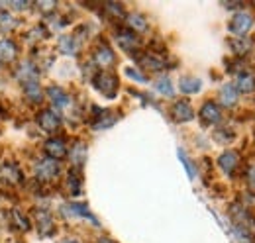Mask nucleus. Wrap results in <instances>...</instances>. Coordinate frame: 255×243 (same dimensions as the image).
<instances>
[{"instance_id":"f257e3e1","label":"nucleus","mask_w":255,"mask_h":243,"mask_svg":"<svg viewBox=\"0 0 255 243\" xmlns=\"http://www.w3.org/2000/svg\"><path fill=\"white\" fill-rule=\"evenodd\" d=\"M254 26V16L250 12H236L234 18L230 20V31L238 37H246V33L252 30Z\"/></svg>"},{"instance_id":"f03ea898","label":"nucleus","mask_w":255,"mask_h":243,"mask_svg":"<svg viewBox=\"0 0 255 243\" xmlns=\"http://www.w3.org/2000/svg\"><path fill=\"white\" fill-rule=\"evenodd\" d=\"M95 87L100 94H104L106 98H114L118 91V79L114 75L108 73H98L95 77Z\"/></svg>"},{"instance_id":"7ed1b4c3","label":"nucleus","mask_w":255,"mask_h":243,"mask_svg":"<svg viewBox=\"0 0 255 243\" xmlns=\"http://www.w3.org/2000/svg\"><path fill=\"white\" fill-rule=\"evenodd\" d=\"M59 175V163L53 159H41L35 163V177L39 181H53Z\"/></svg>"},{"instance_id":"20e7f679","label":"nucleus","mask_w":255,"mask_h":243,"mask_svg":"<svg viewBox=\"0 0 255 243\" xmlns=\"http://www.w3.org/2000/svg\"><path fill=\"white\" fill-rule=\"evenodd\" d=\"M43 151H45V155H47V159L61 161L65 155L69 153V149H67V143H65L63 137H51V139L45 141Z\"/></svg>"},{"instance_id":"39448f33","label":"nucleus","mask_w":255,"mask_h":243,"mask_svg":"<svg viewBox=\"0 0 255 243\" xmlns=\"http://www.w3.org/2000/svg\"><path fill=\"white\" fill-rule=\"evenodd\" d=\"M37 123L45 131H57L61 125V116L55 110H41L37 114Z\"/></svg>"},{"instance_id":"423d86ee","label":"nucleus","mask_w":255,"mask_h":243,"mask_svg":"<svg viewBox=\"0 0 255 243\" xmlns=\"http://www.w3.org/2000/svg\"><path fill=\"white\" fill-rule=\"evenodd\" d=\"M222 118V112H220V106L214 102V100H206L202 106H200V120L208 125L212 123H218Z\"/></svg>"},{"instance_id":"0eeeda50","label":"nucleus","mask_w":255,"mask_h":243,"mask_svg":"<svg viewBox=\"0 0 255 243\" xmlns=\"http://www.w3.org/2000/svg\"><path fill=\"white\" fill-rule=\"evenodd\" d=\"M218 165H220V169H222L226 175H234L236 173V169H238V165H240V155L236 151H226L222 153L220 157H218Z\"/></svg>"},{"instance_id":"6e6552de","label":"nucleus","mask_w":255,"mask_h":243,"mask_svg":"<svg viewBox=\"0 0 255 243\" xmlns=\"http://www.w3.org/2000/svg\"><path fill=\"white\" fill-rule=\"evenodd\" d=\"M173 118L177 122H189L194 118V112H192V106L187 100H177L173 104Z\"/></svg>"},{"instance_id":"1a4fd4ad","label":"nucleus","mask_w":255,"mask_h":243,"mask_svg":"<svg viewBox=\"0 0 255 243\" xmlns=\"http://www.w3.org/2000/svg\"><path fill=\"white\" fill-rule=\"evenodd\" d=\"M18 55V45L10 39V37H2L0 39V61L2 63H12Z\"/></svg>"},{"instance_id":"9d476101","label":"nucleus","mask_w":255,"mask_h":243,"mask_svg":"<svg viewBox=\"0 0 255 243\" xmlns=\"http://www.w3.org/2000/svg\"><path fill=\"white\" fill-rule=\"evenodd\" d=\"M37 232H39L41 236H45V238L55 232L53 218H51V214L45 212V210H39V212H37Z\"/></svg>"},{"instance_id":"9b49d317","label":"nucleus","mask_w":255,"mask_h":243,"mask_svg":"<svg viewBox=\"0 0 255 243\" xmlns=\"http://www.w3.org/2000/svg\"><path fill=\"white\" fill-rule=\"evenodd\" d=\"M95 59L100 67H108V65H112L116 61V55L108 45H98L95 51Z\"/></svg>"},{"instance_id":"f8f14e48","label":"nucleus","mask_w":255,"mask_h":243,"mask_svg":"<svg viewBox=\"0 0 255 243\" xmlns=\"http://www.w3.org/2000/svg\"><path fill=\"white\" fill-rule=\"evenodd\" d=\"M116 39H118L120 47L126 49V51H131V49L137 45V37H135V33H133L131 30L118 31V33H116Z\"/></svg>"},{"instance_id":"ddd939ff","label":"nucleus","mask_w":255,"mask_h":243,"mask_svg":"<svg viewBox=\"0 0 255 243\" xmlns=\"http://www.w3.org/2000/svg\"><path fill=\"white\" fill-rule=\"evenodd\" d=\"M69 157H71V163H73L75 167H81V165L85 163V159H87V145L81 143V141H77V143L71 147Z\"/></svg>"},{"instance_id":"4468645a","label":"nucleus","mask_w":255,"mask_h":243,"mask_svg":"<svg viewBox=\"0 0 255 243\" xmlns=\"http://www.w3.org/2000/svg\"><path fill=\"white\" fill-rule=\"evenodd\" d=\"M65 214H71V216H83V218H89L95 226H98V222H96V218L93 214L89 212V208L85 206V204H67L63 208Z\"/></svg>"},{"instance_id":"2eb2a0df","label":"nucleus","mask_w":255,"mask_h":243,"mask_svg":"<svg viewBox=\"0 0 255 243\" xmlns=\"http://www.w3.org/2000/svg\"><path fill=\"white\" fill-rule=\"evenodd\" d=\"M220 100H222L224 106H234L236 104V100H238V89L234 87V83L224 85L222 91H220Z\"/></svg>"},{"instance_id":"dca6fc26","label":"nucleus","mask_w":255,"mask_h":243,"mask_svg":"<svg viewBox=\"0 0 255 243\" xmlns=\"http://www.w3.org/2000/svg\"><path fill=\"white\" fill-rule=\"evenodd\" d=\"M47 94H49V98H51V102L57 106V108H63L69 104V96H67V92L63 89H59V87H49L47 89Z\"/></svg>"},{"instance_id":"f3484780","label":"nucleus","mask_w":255,"mask_h":243,"mask_svg":"<svg viewBox=\"0 0 255 243\" xmlns=\"http://www.w3.org/2000/svg\"><path fill=\"white\" fill-rule=\"evenodd\" d=\"M179 89H181V92H185V94H196V92L202 89V83L198 79H194V77H185V79H181Z\"/></svg>"},{"instance_id":"a211bd4d","label":"nucleus","mask_w":255,"mask_h":243,"mask_svg":"<svg viewBox=\"0 0 255 243\" xmlns=\"http://www.w3.org/2000/svg\"><path fill=\"white\" fill-rule=\"evenodd\" d=\"M236 89H240L242 92H252L255 89V77L252 73H240Z\"/></svg>"},{"instance_id":"6ab92c4d","label":"nucleus","mask_w":255,"mask_h":243,"mask_svg":"<svg viewBox=\"0 0 255 243\" xmlns=\"http://www.w3.org/2000/svg\"><path fill=\"white\" fill-rule=\"evenodd\" d=\"M128 24H129V28H131V31L135 33V31H147V20L143 18V16H139V14H131L129 18H128Z\"/></svg>"},{"instance_id":"aec40b11","label":"nucleus","mask_w":255,"mask_h":243,"mask_svg":"<svg viewBox=\"0 0 255 243\" xmlns=\"http://www.w3.org/2000/svg\"><path fill=\"white\" fill-rule=\"evenodd\" d=\"M67 186H69V192H71V194H81L83 179H81V175H79L77 171L69 173V177H67Z\"/></svg>"},{"instance_id":"412c9836","label":"nucleus","mask_w":255,"mask_h":243,"mask_svg":"<svg viewBox=\"0 0 255 243\" xmlns=\"http://www.w3.org/2000/svg\"><path fill=\"white\" fill-rule=\"evenodd\" d=\"M2 173H4V177H6V181L8 182H20L22 181V173H20V169H18L14 163H6Z\"/></svg>"},{"instance_id":"4be33fe9","label":"nucleus","mask_w":255,"mask_h":243,"mask_svg":"<svg viewBox=\"0 0 255 243\" xmlns=\"http://www.w3.org/2000/svg\"><path fill=\"white\" fill-rule=\"evenodd\" d=\"M24 92L28 94V100L30 102H41V89H39V83H26L24 85Z\"/></svg>"},{"instance_id":"5701e85b","label":"nucleus","mask_w":255,"mask_h":243,"mask_svg":"<svg viewBox=\"0 0 255 243\" xmlns=\"http://www.w3.org/2000/svg\"><path fill=\"white\" fill-rule=\"evenodd\" d=\"M59 47L63 49L65 53H75V49H77V45H75V37L63 35V37L59 39Z\"/></svg>"},{"instance_id":"b1692460","label":"nucleus","mask_w":255,"mask_h":243,"mask_svg":"<svg viewBox=\"0 0 255 243\" xmlns=\"http://www.w3.org/2000/svg\"><path fill=\"white\" fill-rule=\"evenodd\" d=\"M155 89H157L161 94H165V96H173V85H171L169 79H159V81L155 83Z\"/></svg>"},{"instance_id":"393cba45","label":"nucleus","mask_w":255,"mask_h":243,"mask_svg":"<svg viewBox=\"0 0 255 243\" xmlns=\"http://www.w3.org/2000/svg\"><path fill=\"white\" fill-rule=\"evenodd\" d=\"M16 28V20L10 16V14H2L0 16V30L2 31H10Z\"/></svg>"},{"instance_id":"a878e982","label":"nucleus","mask_w":255,"mask_h":243,"mask_svg":"<svg viewBox=\"0 0 255 243\" xmlns=\"http://www.w3.org/2000/svg\"><path fill=\"white\" fill-rule=\"evenodd\" d=\"M179 157H181V161H183V165H185V169H187V173H189V177L191 179H194V175H196V171H194V167H192L191 159L185 155V151L183 149H179Z\"/></svg>"},{"instance_id":"bb28decb","label":"nucleus","mask_w":255,"mask_h":243,"mask_svg":"<svg viewBox=\"0 0 255 243\" xmlns=\"http://www.w3.org/2000/svg\"><path fill=\"white\" fill-rule=\"evenodd\" d=\"M126 75L129 77V79H133V81H137V83H147V77L145 75H141L139 71H135V69H126Z\"/></svg>"},{"instance_id":"cd10ccee","label":"nucleus","mask_w":255,"mask_h":243,"mask_svg":"<svg viewBox=\"0 0 255 243\" xmlns=\"http://www.w3.org/2000/svg\"><path fill=\"white\" fill-rule=\"evenodd\" d=\"M238 49H236V53H248L250 51V47H252V41L248 43V39H242V41H236L234 43Z\"/></svg>"},{"instance_id":"c85d7f7f","label":"nucleus","mask_w":255,"mask_h":243,"mask_svg":"<svg viewBox=\"0 0 255 243\" xmlns=\"http://www.w3.org/2000/svg\"><path fill=\"white\" fill-rule=\"evenodd\" d=\"M248 182L255 188V167H252V169L248 171Z\"/></svg>"},{"instance_id":"c756f323","label":"nucleus","mask_w":255,"mask_h":243,"mask_svg":"<svg viewBox=\"0 0 255 243\" xmlns=\"http://www.w3.org/2000/svg\"><path fill=\"white\" fill-rule=\"evenodd\" d=\"M96 243H116V242H112L110 238H100V240H98Z\"/></svg>"},{"instance_id":"7c9ffc66","label":"nucleus","mask_w":255,"mask_h":243,"mask_svg":"<svg viewBox=\"0 0 255 243\" xmlns=\"http://www.w3.org/2000/svg\"><path fill=\"white\" fill-rule=\"evenodd\" d=\"M65 243H75V242H65Z\"/></svg>"}]
</instances>
